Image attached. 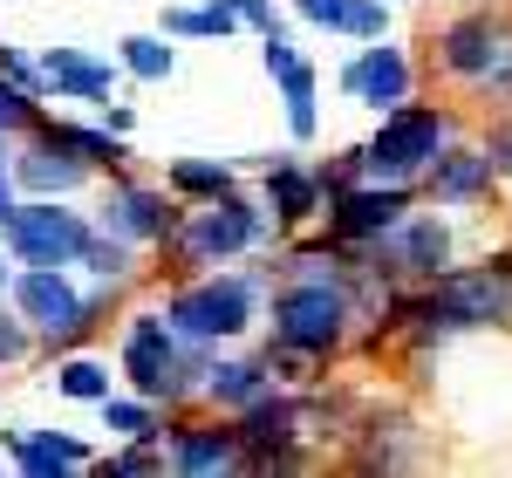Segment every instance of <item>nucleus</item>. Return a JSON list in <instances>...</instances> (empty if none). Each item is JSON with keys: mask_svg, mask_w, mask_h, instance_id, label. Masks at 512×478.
Returning <instances> with one entry per match:
<instances>
[{"mask_svg": "<svg viewBox=\"0 0 512 478\" xmlns=\"http://www.w3.org/2000/svg\"><path fill=\"white\" fill-rule=\"evenodd\" d=\"M267 287H274V253H267V267H205V274L171 280L158 308L185 342L233 349L253 335V321L267 308Z\"/></svg>", "mask_w": 512, "mask_h": 478, "instance_id": "obj_1", "label": "nucleus"}, {"mask_svg": "<svg viewBox=\"0 0 512 478\" xmlns=\"http://www.w3.org/2000/svg\"><path fill=\"white\" fill-rule=\"evenodd\" d=\"M260 321H267V342H280V349H301L315 362L349 356L355 328H362L355 294H349V267L342 274H274Z\"/></svg>", "mask_w": 512, "mask_h": 478, "instance_id": "obj_2", "label": "nucleus"}, {"mask_svg": "<svg viewBox=\"0 0 512 478\" xmlns=\"http://www.w3.org/2000/svg\"><path fill=\"white\" fill-rule=\"evenodd\" d=\"M205 369H212V349L205 342H185L164 308H130L117 328V376L123 390L164 403V410H192L205 397Z\"/></svg>", "mask_w": 512, "mask_h": 478, "instance_id": "obj_3", "label": "nucleus"}, {"mask_svg": "<svg viewBox=\"0 0 512 478\" xmlns=\"http://www.w3.org/2000/svg\"><path fill=\"white\" fill-rule=\"evenodd\" d=\"M280 246V226L274 212L260 199H246V192H226V199H205V205H185L178 212V226L164 239L158 253L171 260V280L185 274H205V267H233V260H267Z\"/></svg>", "mask_w": 512, "mask_h": 478, "instance_id": "obj_4", "label": "nucleus"}, {"mask_svg": "<svg viewBox=\"0 0 512 478\" xmlns=\"http://www.w3.org/2000/svg\"><path fill=\"white\" fill-rule=\"evenodd\" d=\"M437 76L472 89L478 103L512 110V14L506 0H458V14L431 35Z\"/></svg>", "mask_w": 512, "mask_h": 478, "instance_id": "obj_5", "label": "nucleus"}, {"mask_svg": "<svg viewBox=\"0 0 512 478\" xmlns=\"http://www.w3.org/2000/svg\"><path fill=\"white\" fill-rule=\"evenodd\" d=\"M7 308L35 328V342L48 356H62V349H82L103 328V315L117 308V287H96V280L82 287L76 267H14Z\"/></svg>", "mask_w": 512, "mask_h": 478, "instance_id": "obj_6", "label": "nucleus"}, {"mask_svg": "<svg viewBox=\"0 0 512 478\" xmlns=\"http://www.w3.org/2000/svg\"><path fill=\"white\" fill-rule=\"evenodd\" d=\"M451 137H465L458 110H444V103H417V96H410V103L383 110V117H376V130L362 137V178H383V185H417Z\"/></svg>", "mask_w": 512, "mask_h": 478, "instance_id": "obj_7", "label": "nucleus"}, {"mask_svg": "<svg viewBox=\"0 0 512 478\" xmlns=\"http://www.w3.org/2000/svg\"><path fill=\"white\" fill-rule=\"evenodd\" d=\"M362 260H369L376 274H390L396 287H424L431 274H444V267L458 260V212L417 199L376 246H362Z\"/></svg>", "mask_w": 512, "mask_h": 478, "instance_id": "obj_8", "label": "nucleus"}, {"mask_svg": "<svg viewBox=\"0 0 512 478\" xmlns=\"http://www.w3.org/2000/svg\"><path fill=\"white\" fill-rule=\"evenodd\" d=\"M89 233H96V219L76 212L69 199H21L0 226V246L14 253V267H76Z\"/></svg>", "mask_w": 512, "mask_h": 478, "instance_id": "obj_9", "label": "nucleus"}, {"mask_svg": "<svg viewBox=\"0 0 512 478\" xmlns=\"http://www.w3.org/2000/svg\"><path fill=\"white\" fill-rule=\"evenodd\" d=\"M164 472L171 478H226L239 472V431L226 410H171L164 417Z\"/></svg>", "mask_w": 512, "mask_h": 478, "instance_id": "obj_10", "label": "nucleus"}, {"mask_svg": "<svg viewBox=\"0 0 512 478\" xmlns=\"http://www.w3.org/2000/svg\"><path fill=\"white\" fill-rule=\"evenodd\" d=\"M410 205H417V185L362 178V185H349V192H335V199L321 205V233L335 239V246H349V253H362V246H376V239L390 233Z\"/></svg>", "mask_w": 512, "mask_h": 478, "instance_id": "obj_11", "label": "nucleus"}, {"mask_svg": "<svg viewBox=\"0 0 512 478\" xmlns=\"http://www.w3.org/2000/svg\"><path fill=\"white\" fill-rule=\"evenodd\" d=\"M178 212L185 205L171 199L164 185H144V178H130V171H110V185H103V199H96V226L103 233L130 239V246H164L171 226H178Z\"/></svg>", "mask_w": 512, "mask_h": 478, "instance_id": "obj_12", "label": "nucleus"}, {"mask_svg": "<svg viewBox=\"0 0 512 478\" xmlns=\"http://www.w3.org/2000/svg\"><path fill=\"white\" fill-rule=\"evenodd\" d=\"M342 96L362 103V110H396V103H410L417 96V62H410V48L396 35H376V41H355V55L342 62Z\"/></svg>", "mask_w": 512, "mask_h": 478, "instance_id": "obj_13", "label": "nucleus"}, {"mask_svg": "<svg viewBox=\"0 0 512 478\" xmlns=\"http://www.w3.org/2000/svg\"><path fill=\"white\" fill-rule=\"evenodd\" d=\"M431 431L403 410V403H383V410H362V417H349V458L362 465V472H417L424 458H431Z\"/></svg>", "mask_w": 512, "mask_h": 478, "instance_id": "obj_14", "label": "nucleus"}, {"mask_svg": "<svg viewBox=\"0 0 512 478\" xmlns=\"http://www.w3.org/2000/svg\"><path fill=\"white\" fill-rule=\"evenodd\" d=\"M417 199L444 205V212H478V205H492L499 199V171H492V158H485V144L451 137V144L431 158V171L417 178Z\"/></svg>", "mask_w": 512, "mask_h": 478, "instance_id": "obj_15", "label": "nucleus"}, {"mask_svg": "<svg viewBox=\"0 0 512 478\" xmlns=\"http://www.w3.org/2000/svg\"><path fill=\"white\" fill-rule=\"evenodd\" d=\"M260 69H267L274 89H280L287 137H294V144H315L321 137V69L287 41V28H280V35H260Z\"/></svg>", "mask_w": 512, "mask_h": 478, "instance_id": "obj_16", "label": "nucleus"}, {"mask_svg": "<svg viewBox=\"0 0 512 478\" xmlns=\"http://www.w3.org/2000/svg\"><path fill=\"white\" fill-rule=\"evenodd\" d=\"M7 171H14L21 199H69V192H82V185H96V178H103L82 151L55 144V137H41V130H21V144H14Z\"/></svg>", "mask_w": 512, "mask_h": 478, "instance_id": "obj_17", "label": "nucleus"}, {"mask_svg": "<svg viewBox=\"0 0 512 478\" xmlns=\"http://www.w3.org/2000/svg\"><path fill=\"white\" fill-rule=\"evenodd\" d=\"M260 205L274 212V226H280V246L294 233H308V226H321V178H315V164H301L294 151H280V158L260 164Z\"/></svg>", "mask_w": 512, "mask_h": 478, "instance_id": "obj_18", "label": "nucleus"}, {"mask_svg": "<svg viewBox=\"0 0 512 478\" xmlns=\"http://www.w3.org/2000/svg\"><path fill=\"white\" fill-rule=\"evenodd\" d=\"M0 451L21 478H69V472H89V458H96L76 431H41V424H7Z\"/></svg>", "mask_w": 512, "mask_h": 478, "instance_id": "obj_19", "label": "nucleus"}, {"mask_svg": "<svg viewBox=\"0 0 512 478\" xmlns=\"http://www.w3.org/2000/svg\"><path fill=\"white\" fill-rule=\"evenodd\" d=\"M41 76H48V96H55V103H103V96L117 89L123 62H103L96 48L62 41V48H41Z\"/></svg>", "mask_w": 512, "mask_h": 478, "instance_id": "obj_20", "label": "nucleus"}, {"mask_svg": "<svg viewBox=\"0 0 512 478\" xmlns=\"http://www.w3.org/2000/svg\"><path fill=\"white\" fill-rule=\"evenodd\" d=\"M260 390H274V369H267V356L253 349V356H239V349H212V369H205V410H246V403L260 397Z\"/></svg>", "mask_w": 512, "mask_h": 478, "instance_id": "obj_21", "label": "nucleus"}, {"mask_svg": "<svg viewBox=\"0 0 512 478\" xmlns=\"http://www.w3.org/2000/svg\"><path fill=\"white\" fill-rule=\"evenodd\" d=\"M35 130H41V137H55V144H69V151H82V158L96 164L103 178H110V171H130V137H117L103 117H96V123H76V117H48V110H41Z\"/></svg>", "mask_w": 512, "mask_h": 478, "instance_id": "obj_22", "label": "nucleus"}, {"mask_svg": "<svg viewBox=\"0 0 512 478\" xmlns=\"http://www.w3.org/2000/svg\"><path fill=\"white\" fill-rule=\"evenodd\" d=\"M164 192H171L178 205H205V199L239 192V171L226 158H171L164 164Z\"/></svg>", "mask_w": 512, "mask_h": 478, "instance_id": "obj_23", "label": "nucleus"}, {"mask_svg": "<svg viewBox=\"0 0 512 478\" xmlns=\"http://www.w3.org/2000/svg\"><path fill=\"white\" fill-rule=\"evenodd\" d=\"M96 417H103V431L110 438H144V444H164V403L137 397V390H110V397L96 403Z\"/></svg>", "mask_w": 512, "mask_h": 478, "instance_id": "obj_24", "label": "nucleus"}, {"mask_svg": "<svg viewBox=\"0 0 512 478\" xmlns=\"http://www.w3.org/2000/svg\"><path fill=\"white\" fill-rule=\"evenodd\" d=\"M48 383H55V397L89 403V410H96V403L117 390L110 362H103V356H89V349H62V356H55V376H48Z\"/></svg>", "mask_w": 512, "mask_h": 478, "instance_id": "obj_25", "label": "nucleus"}, {"mask_svg": "<svg viewBox=\"0 0 512 478\" xmlns=\"http://www.w3.org/2000/svg\"><path fill=\"white\" fill-rule=\"evenodd\" d=\"M158 28L171 41H233L239 35V7L233 0H198V7H164Z\"/></svg>", "mask_w": 512, "mask_h": 478, "instance_id": "obj_26", "label": "nucleus"}, {"mask_svg": "<svg viewBox=\"0 0 512 478\" xmlns=\"http://www.w3.org/2000/svg\"><path fill=\"white\" fill-rule=\"evenodd\" d=\"M76 267H82L89 280H96V287H117V294H123V287L137 280V246L96 226V233H89V246H82V260H76Z\"/></svg>", "mask_w": 512, "mask_h": 478, "instance_id": "obj_27", "label": "nucleus"}, {"mask_svg": "<svg viewBox=\"0 0 512 478\" xmlns=\"http://www.w3.org/2000/svg\"><path fill=\"white\" fill-rule=\"evenodd\" d=\"M117 62H123V76H137V82H171L178 76V48H171V35H123L117 41Z\"/></svg>", "mask_w": 512, "mask_h": 478, "instance_id": "obj_28", "label": "nucleus"}, {"mask_svg": "<svg viewBox=\"0 0 512 478\" xmlns=\"http://www.w3.org/2000/svg\"><path fill=\"white\" fill-rule=\"evenodd\" d=\"M89 478H164V444L144 438H117V451H96Z\"/></svg>", "mask_w": 512, "mask_h": 478, "instance_id": "obj_29", "label": "nucleus"}, {"mask_svg": "<svg viewBox=\"0 0 512 478\" xmlns=\"http://www.w3.org/2000/svg\"><path fill=\"white\" fill-rule=\"evenodd\" d=\"M0 82H14V89H28V96H41V103H48V76H41V55L14 48V41H0Z\"/></svg>", "mask_w": 512, "mask_h": 478, "instance_id": "obj_30", "label": "nucleus"}, {"mask_svg": "<svg viewBox=\"0 0 512 478\" xmlns=\"http://www.w3.org/2000/svg\"><path fill=\"white\" fill-rule=\"evenodd\" d=\"M396 0H349V21H342V41H376L390 35Z\"/></svg>", "mask_w": 512, "mask_h": 478, "instance_id": "obj_31", "label": "nucleus"}, {"mask_svg": "<svg viewBox=\"0 0 512 478\" xmlns=\"http://www.w3.org/2000/svg\"><path fill=\"white\" fill-rule=\"evenodd\" d=\"M28 356H41V342H35V328L14 315L7 301H0V369H21Z\"/></svg>", "mask_w": 512, "mask_h": 478, "instance_id": "obj_32", "label": "nucleus"}, {"mask_svg": "<svg viewBox=\"0 0 512 478\" xmlns=\"http://www.w3.org/2000/svg\"><path fill=\"white\" fill-rule=\"evenodd\" d=\"M321 178V199H335V192H349V185H362V144H349V151H335V158L315 164Z\"/></svg>", "mask_w": 512, "mask_h": 478, "instance_id": "obj_33", "label": "nucleus"}, {"mask_svg": "<svg viewBox=\"0 0 512 478\" xmlns=\"http://www.w3.org/2000/svg\"><path fill=\"white\" fill-rule=\"evenodd\" d=\"M294 21H308V28H321V35H342L349 0H294Z\"/></svg>", "mask_w": 512, "mask_h": 478, "instance_id": "obj_34", "label": "nucleus"}, {"mask_svg": "<svg viewBox=\"0 0 512 478\" xmlns=\"http://www.w3.org/2000/svg\"><path fill=\"white\" fill-rule=\"evenodd\" d=\"M485 158L499 171V185H512V110H499V123L485 130Z\"/></svg>", "mask_w": 512, "mask_h": 478, "instance_id": "obj_35", "label": "nucleus"}, {"mask_svg": "<svg viewBox=\"0 0 512 478\" xmlns=\"http://www.w3.org/2000/svg\"><path fill=\"white\" fill-rule=\"evenodd\" d=\"M233 7H239V28H253V35H280L274 0H233Z\"/></svg>", "mask_w": 512, "mask_h": 478, "instance_id": "obj_36", "label": "nucleus"}, {"mask_svg": "<svg viewBox=\"0 0 512 478\" xmlns=\"http://www.w3.org/2000/svg\"><path fill=\"white\" fill-rule=\"evenodd\" d=\"M96 117L110 123V130H117V137H130V130H137V110H130V103H110V96H103V103H96Z\"/></svg>", "mask_w": 512, "mask_h": 478, "instance_id": "obj_37", "label": "nucleus"}, {"mask_svg": "<svg viewBox=\"0 0 512 478\" xmlns=\"http://www.w3.org/2000/svg\"><path fill=\"white\" fill-rule=\"evenodd\" d=\"M14 205H21V185H14V171L0 164V226H7V212H14Z\"/></svg>", "mask_w": 512, "mask_h": 478, "instance_id": "obj_38", "label": "nucleus"}, {"mask_svg": "<svg viewBox=\"0 0 512 478\" xmlns=\"http://www.w3.org/2000/svg\"><path fill=\"white\" fill-rule=\"evenodd\" d=\"M485 260H492V267H499V274H512V239H499V246H492V253H485Z\"/></svg>", "mask_w": 512, "mask_h": 478, "instance_id": "obj_39", "label": "nucleus"}, {"mask_svg": "<svg viewBox=\"0 0 512 478\" xmlns=\"http://www.w3.org/2000/svg\"><path fill=\"white\" fill-rule=\"evenodd\" d=\"M7 280H14V253L0 246V301H7Z\"/></svg>", "mask_w": 512, "mask_h": 478, "instance_id": "obj_40", "label": "nucleus"}, {"mask_svg": "<svg viewBox=\"0 0 512 478\" xmlns=\"http://www.w3.org/2000/svg\"><path fill=\"white\" fill-rule=\"evenodd\" d=\"M7 158H14V137H0V164H7Z\"/></svg>", "mask_w": 512, "mask_h": 478, "instance_id": "obj_41", "label": "nucleus"}, {"mask_svg": "<svg viewBox=\"0 0 512 478\" xmlns=\"http://www.w3.org/2000/svg\"><path fill=\"white\" fill-rule=\"evenodd\" d=\"M0 465H7V451H0Z\"/></svg>", "mask_w": 512, "mask_h": 478, "instance_id": "obj_42", "label": "nucleus"}, {"mask_svg": "<svg viewBox=\"0 0 512 478\" xmlns=\"http://www.w3.org/2000/svg\"><path fill=\"white\" fill-rule=\"evenodd\" d=\"M396 7H410V0H396Z\"/></svg>", "mask_w": 512, "mask_h": 478, "instance_id": "obj_43", "label": "nucleus"}]
</instances>
